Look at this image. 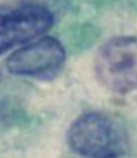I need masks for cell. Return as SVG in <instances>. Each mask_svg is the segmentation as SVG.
<instances>
[{
    "mask_svg": "<svg viewBox=\"0 0 137 158\" xmlns=\"http://www.w3.org/2000/svg\"><path fill=\"white\" fill-rule=\"evenodd\" d=\"M67 141L69 147L89 158H121L128 149V136L123 125L101 111H89L70 125Z\"/></svg>",
    "mask_w": 137,
    "mask_h": 158,
    "instance_id": "obj_1",
    "label": "cell"
},
{
    "mask_svg": "<svg viewBox=\"0 0 137 158\" xmlns=\"http://www.w3.org/2000/svg\"><path fill=\"white\" fill-rule=\"evenodd\" d=\"M65 49L54 37H42L14 52L6 60L14 75L36 79H52L63 68Z\"/></svg>",
    "mask_w": 137,
    "mask_h": 158,
    "instance_id": "obj_3",
    "label": "cell"
},
{
    "mask_svg": "<svg viewBox=\"0 0 137 158\" xmlns=\"http://www.w3.org/2000/svg\"><path fill=\"white\" fill-rule=\"evenodd\" d=\"M94 73L110 91L127 94L137 89V37L118 36L105 42L96 52Z\"/></svg>",
    "mask_w": 137,
    "mask_h": 158,
    "instance_id": "obj_2",
    "label": "cell"
},
{
    "mask_svg": "<svg viewBox=\"0 0 137 158\" xmlns=\"http://www.w3.org/2000/svg\"><path fill=\"white\" fill-rule=\"evenodd\" d=\"M53 21L51 10L39 4L0 10V56L16 44L41 36L52 27Z\"/></svg>",
    "mask_w": 137,
    "mask_h": 158,
    "instance_id": "obj_4",
    "label": "cell"
}]
</instances>
